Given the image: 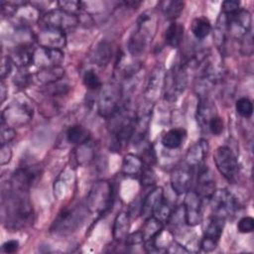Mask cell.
<instances>
[{
    "label": "cell",
    "mask_w": 254,
    "mask_h": 254,
    "mask_svg": "<svg viewBox=\"0 0 254 254\" xmlns=\"http://www.w3.org/2000/svg\"><path fill=\"white\" fill-rule=\"evenodd\" d=\"M33 220V207L28 192L10 188L2 193V221L10 230H20Z\"/></svg>",
    "instance_id": "6da1fadb"
},
{
    "label": "cell",
    "mask_w": 254,
    "mask_h": 254,
    "mask_svg": "<svg viewBox=\"0 0 254 254\" xmlns=\"http://www.w3.org/2000/svg\"><path fill=\"white\" fill-rule=\"evenodd\" d=\"M157 30V17L152 11L143 12L138 20L135 31L129 38L128 51L133 56H139L152 42Z\"/></svg>",
    "instance_id": "7a4b0ae2"
},
{
    "label": "cell",
    "mask_w": 254,
    "mask_h": 254,
    "mask_svg": "<svg viewBox=\"0 0 254 254\" xmlns=\"http://www.w3.org/2000/svg\"><path fill=\"white\" fill-rule=\"evenodd\" d=\"M252 18L248 10L240 8L232 14H221L218 17L216 28L222 31L225 36L235 40H242L251 32Z\"/></svg>",
    "instance_id": "3957f363"
},
{
    "label": "cell",
    "mask_w": 254,
    "mask_h": 254,
    "mask_svg": "<svg viewBox=\"0 0 254 254\" xmlns=\"http://www.w3.org/2000/svg\"><path fill=\"white\" fill-rule=\"evenodd\" d=\"M114 189L107 181H97L86 197V209L95 215L105 214L113 205Z\"/></svg>",
    "instance_id": "277c9868"
},
{
    "label": "cell",
    "mask_w": 254,
    "mask_h": 254,
    "mask_svg": "<svg viewBox=\"0 0 254 254\" xmlns=\"http://www.w3.org/2000/svg\"><path fill=\"white\" fill-rule=\"evenodd\" d=\"M188 66L184 62L175 64L165 74L163 95L169 102L176 101L188 85Z\"/></svg>",
    "instance_id": "5b68a950"
},
{
    "label": "cell",
    "mask_w": 254,
    "mask_h": 254,
    "mask_svg": "<svg viewBox=\"0 0 254 254\" xmlns=\"http://www.w3.org/2000/svg\"><path fill=\"white\" fill-rule=\"evenodd\" d=\"M123 95L122 87L115 82H108L101 86L98 100L97 111L101 117L111 118L120 109V100Z\"/></svg>",
    "instance_id": "8992f818"
},
{
    "label": "cell",
    "mask_w": 254,
    "mask_h": 254,
    "mask_svg": "<svg viewBox=\"0 0 254 254\" xmlns=\"http://www.w3.org/2000/svg\"><path fill=\"white\" fill-rule=\"evenodd\" d=\"M34 115V109L25 99L12 101L1 113V126L12 128L28 124Z\"/></svg>",
    "instance_id": "52a82bcc"
},
{
    "label": "cell",
    "mask_w": 254,
    "mask_h": 254,
    "mask_svg": "<svg viewBox=\"0 0 254 254\" xmlns=\"http://www.w3.org/2000/svg\"><path fill=\"white\" fill-rule=\"evenodd\" d=\"M85 208L79 205L64 208L55 218L51 229L57 234H68L79 226L85 216Z\"/></svg>",
    "instance_id": "ba28073f"
},
{
    "label": "cell",
    "mask_w": 254,
    "mask_h": 254,
    "mask_svg": "<svg viewBox=\"0 0 254 254\" xmlns=\"http://www.w3.org/2000/svg\"><path fill=\"white\" fill-rule=\"evenodd\" d=\"M213 162L218 172L229 183H235L239 167L236 156L232 150L226 146L218 147L213 153Z\"/></svg>",
    "instance_id": "9c48e42d"
},
{
    "label": "cell",
    "mask_w": 254,
    "mask_h": 254,
    "mask_svg": "<svg viewBox=\"0 0 254 254\" xmlns=\"http://www.w3.org/2000/svg\"><path fill=\"white\" fill-rule=\"evenodd\" d=\"M212 215L226 219L233 215L238 209V202L236 197L227 190H215L209 198Z\"/></svg>",
    "instance_id": "30bf717a"
},
{
    "label": "cell",
    "mask_w": 254,
    "mask_h": 254,
    "mask_svg": "<svg viewBox=\"0 0 254 254\" xmlns=\"http://www.w3.org/2000/svg\"><path fill=\"white\" fill-rule=\"evenodd\" d=\"M41 21L44 27L54 28L64 33L74 30L79 24L78 16L69 14L60 8L48 11L42 16Z\"/></svg>",
    "instance_id": "8fae6325"
},
{
    "label": "cell",
    "mask_w": 254,
    "mask_h": 254,
    "mask_svg": "<svg viewBox=\"0 0 254 254\" xmlns=\"http://www.w3.org/2000/svg\"><path fill=\"white\" fill-rule=\"evenodd\" d=\"M120 118L112 128V148L116 151L127 145L135 133V115L123 116L120 114Z\"/></svg>",
    "instance_id": "7c38bea8"
},
{
    "label": "cell",
    "mask_w": 254,
    "mask_h": 254,
    "mask_svg": "<svg viewBox=\"0 0 254 254\" xmlns=\"http://www.w3.org/2000/svg\"><path fill=\"white\" fill-rule=\"evenodd\" d=\"M166 71L163 65L159 64L151 71L144 90V99L146 102L154 104L163 92Z\"/></svg>",
    "instance_id": "4fadbf2b"
},
{
    "label": "cell",
    "mask_w": 254,
    "mask_h": 254,
    "mask_svg": "<svg viewBox=\"0 0 254 254\" xmlns=\"http://www.w3.org/2000/svg\"><path fill=\"white\" fill-rule=\"evenodd\" d=\"M201 201L202 198L195 190H189L186 192L184 200V212L186 224L189 226H195L201 221Z\"/></svg>",
    "instance_id": "5bb4252c"
},
{
    "label": "cell",
    "mask_w": 254,
    "mask_h": 254,
    "mask_svg": "<svg viewBox=\"0 0 254 254\" xmlns=\"http://www.w3.org/2000/svg\"><path fill=\"white\" fill-rule=\"evenodd\" d=\"M39 175L40 171L37 167H21L12 175L10 186L14 190L28 192Z\"/></svg>",
    "instance_id": "9a60e30c"
},
{
    "label": "cell",
    "mask_w": 254,
    "mask_h": 254,
    "mask_svg": "<svg viewBox=\"0 0 254 254\" xmlns=\"http://www.w3.org/2000/svg\"><path fill=\"white\" fill-rule=\"evenodd\" d=\"M36 42L41 48L62 50L66 45V36L63 31L44 27L36 34Z\"/></svg>",
    "instance_id": "2e32d148"
},
{
    "label": "cell",
    "mask_w": 254,
    "mask_h": 254,
    "mask_svg": "<svg viewBox=\"0 0 254 254\" xmlns=\"http://www.w3.org/2000/svg\"><path fill=\"white\" fill-rule=\"evenodd\" d=\"M64 59V54L62 50L38 48L34 50L33 64L40 66V68L52 67L61 65Z\"/></svg>",
    "instance_id": "e0dca14e"
},
{
    "label": "cell",
    "mask_w": 254,
    "mask_h": 254,
    "mask_svg": "<svg viewBox=\"0 0 254 254\" xmlns=\"http://www.w3.org/2000/svg\"><path fill=\"white\" fill-rule=\"evenodd\" d=\"M192 183V169L180 167L171 174V187L177 194H184L190 190Z\"/></svg>",
    "instance_id": "ac0fdd59"
},
{
    "label": "cell",
    "mask_w": 254,
    "mask_h": 254,
    "mask_svg": "<svg viewBox=\"0 0 254 254\" xmlns=\"http://www.w3.org/2000/svg\"><path fill=\"white\" fill-rule=\"evenodd\" d=\"M164 190L162 188L157 187L149 191V193L143 199L140 214L142 218L147 219L151 216H154L156 211L164 203Z\"/></svg>",
    "instance_id": "d6986e66"
},
{
    "label": "cell",
    "mask_w": 254,
    "mask_h": 254,
    "mask_svg": "<svg viewBox=\"0 0 254 254\" xmlns=\"http://www.w3.org/2000/svg\"><path fill=\"white\" fill-rule=\"evenodd\" d=\"M198 169L196 192L201 198H210L215 191V180L211 174L209 168L205 165H201Z\"/></svg>",
    "instance_id": "ffe728a7"
},
{
    "label": "cell",
    "mask_w": 254,
    "mask_h": 254,
    "mask_svg": "<svg viewBox=\"0 0 254 254\" xmlns=\"http://www.w3.org/2000/svg\"><path fill=\"white\" fill-rule=\"evenodd\" d=\"M152 110L153 104L145 101L135 114V133L133 137L136 138V141H142L146 136L152 117Z\"/></svg>",
    "instance_id": "44dd1931"
},
{
    "label": "cell",
    "mask_w": 254,
    "mask_h": 254,
    "mask_svg": "<svg viewBox=\"0 0 254 254\" xmlns=\"http://www.w3.org/2000/svg\"><path fill=\"white\" fill-rule=\"evenodd\" d=\"M215 115H217V113L213 102L206 96H201L197 104L195 113V118L199 128L202 131L207 132L208 124Z\"/></svg>",
    "instance_id": "7402d4cb"
},
{
    "label": "cell",
    "mask_w": 254,
    "mask_h": 254,
    "mask_svg": "<svg viewBox=\"0 0 254 254\" xmlns=\"http://www.w3.org/2000/svg\"><path fill=\"white\" fill-rule=\"evenodd\" d=\"M208 152V143L204 139L198 140L187 152L186 163L190 169H197L203 165V161Z\"/></svg>",
    "instance_id": "603a6c76"
},
{
    "label": "cell",
    "mask_w": 254,
    "mask_h": 254,
    "mask_svg": "<svg viewBox=\"0 0 254 254\" xmlns=\"http://www.w3.org/2000/svg\"><path fill=\"white\" fill-rule=\"evenodd\" d=\"M34 50L31 45L16 46L11 53L10 59L12 63L19 68H27L33 64Z\"/></svg>",
    "instance_id": "cb8c5ba5"
},
{
    "label": "cell",
    "mask_w": 254,
    "mask_h": 254,
    "mask_svg": "<svg viewBox=\"0 0 254 254\" xmlns=\"http://www.w3.org/2000/svg\"><path fill=\"white\" fill-rule=\"evenodd\" d=\"M64 74V69L61 66H52L46 68H40L34 75V80L41 85H51L56 82H59Z\"/></svg>",
    "instance_id": "d4e9b609"
},
{
    "label": "cell",
    "mask_w": 254,
    "mask_h": 254,
    "mask_svg": "<svg viewBox=\"0 0 254 254\" xmlns=\"http://www.w3.org/2000/svg\"><path fill=\"white\" fill-rule=\"evenodd\" d=\"M129 228H130L129 214L125 211L119 212L114 219L113 228H112V235L114 240L121 242L124 239H126Z\"/></svg>",
    "instance_id": "484cf974"
},
{
    "label": "cell",
    "mask_w": 254,
    "mask_h": 254,
    "mask_svg": "<svg viewBox=\"0 0 254 254\" xmlns=\"http://www.w3.org/2000/svg\"><path fill=\"white\" fill-rule=\"evenodd\" d=\"M144 168L141 157L134 154H127L122 162V174L127 177H139Z\"/></svg>",
    "instance_id": "4316f807"
},
{
    "label": "cell",
    "mask_w": 254,
    "mask_h": 254,
    "mask_svg": "<svg viewBox=\"0 0 254 254\" xmlns=\"http://www.w3.org/2000/svg\"><path fill=\"white\" fill-rule=\"evenodd\" d=\"M111 57L112 49L107 41L99 42L92 52V61L98 66H105L110 62Z\"/></svg>",
    "instance_id": "83f0119b"
},
{
    "label": "cell",
    "mask_w": 254,
    "mask_h": 254,
    "mask_svg": "<svg viewBox=\"0 0 254 254\" xmlns=\"http://www.w3.org/2000/svg\"><path fill=\"white\" fill-rule=\"evenodd\" d=\"M184 37V26L175 21L171 22L165 33V40L168 46L178 48Z\"/></svg>",
    "instance_id": "f1b7e54d"
},
{
    "label": "cell",
    "mask_w": 254,
    "mask_h": 254,
    "mask_svg": "<svg viewBox=\"0 0 254 254\" xmlns=\"http://www.w3.org/2000/svg\"><path fill=\"white\" fill-rule=\"evenodd\" d=\"M90 139L89 131L81 125H72L66 131V140L74 145H83Z\"/></svg>",
    "instance_id": "f546056e"
},
{
    "label": "cell",
    "mask_w": 254,
    "mask_h": 254,
    "mask_svg": "<svg viewBox=\"0 0 254 254\" xmlns=\"http://www.w3.org/2000/svg\"><path fill=\"white\" fill-rule=\"evenodd\" d=\"M185 136H186V133L183 129H179V128L171 129L163 135L161 139V143L167 149H171V150L177 149L181 147V145L183 144Z\"/></svg>",
    "instance_id": "4dcf8cb0"
},
{
    "label": "cell",
    "mask_w": 254,
    "mask_h": 254,
    "mask_svg": "<svg viewBox=\"0 0 254 254\" xmlns=\"http://www.w3.org/2000/svg\"><path fill=\"white\" fill-rule=\"evenodd\" d=\"M224 218L217 217L212 215V217L209 219L203 233V237L210 239L212 241H215L218 243L219 238L222 234L223 227H224Z\"/></svg>",
    "instance_id": "1f68e13d"
},
{
    "label": "cell",
    "mask_w": 254,
    "mask_h": 254,
    "mask_svg": "<svg viewBox=\"0 0 254 254\" xmlns=\"http://www.w3.org/2000/svg\"><path fill=\"white\" fill-rule=\"evenodd\" d=\"M185 3L179 0H167L160 3V10L163 15L171 20L172 22L176 20L184 10Z\"/></svg>",
    "instance_id": "d6a6232c"
},
{
    "label": "cell",
    "mask_w": 254,
    "mask_h": 254,
    "mask_svg": "<svg viewBox=\"0 0 254 254\" xmlns=\"http://www.w3.org/2000/svg\"><path fill=\"white\" fill-rule=\"evenodd\" d=\"M190 30L197 40L206 38L211 31V24L205 17H198L192 20Z\"/></svg>",
    "instance_id": "836d02e7"
},
{
    "label": "cell",
    "mask_w": 254,
    "mask_h": 254,
    "mask_svg": "<svg viewBox=\"0 0 254 254\" xmlns=\"http://www.w3.org/2000/svg\"><path fill=\"white\" fill-rule=\"evenodd\" d=\"M58 6L60 9L78 16V14L82 11V9L84 8V3L81 1H74V0H63V1H59L57 2Z\"/></svg>",
    "instance_id": "e575fe53"
},
{
    "label": "cell",
    "mask_w": 254,
    "mask_h": 254,
    "mask_svg": "<svg viewBox=\"0 0 254 254\" xmlns=\"http://www.w3.org/2000/svg\"><path fill=\"white\" fill-rule=\"evenodd\" d=\"M82 81H83L84 86L89 90H96L102 86L99 76L92 69H88L84 72Z\"/></svg>",
    "instance_id": "d590c367"
},
{
    "label": "cell",
    "mask_w": 254,
    "mask_h": 254,
    "mask_svg": "<svg viewBox=\"0 0 254 254\" xmlns=\"http://www.w3.org/2000/svg\"><path fill=\"white\" fill-rule=\"evenodd\" d=\"M235 108L237 113L244 117V118H249L251 117L253 113V103L252 101L247 98V97H241L236 101Z\"/></svg>",
    "instance_id": "8d00e7d4"
},
{
    "label": "cell",
    "mask_w": 254,
    "mask_h": 254,
    "mask_svg": "<svg viewBox=\"0 0 254 254\" xmlns=\"http://www.w3.org/2000/svg\"><path fill=\"white\" fill-rule=\"evenodd\" d=\"M23 70H20L13 79V82L16 86H18L21 89H24L26 87H28L34 80L33 75L31 73H29L26 68H21Z\"/></svg>",
    "instance_id": "74e56055"
},
{
    "label": "cell",
    "mask_w": 254,
    "mask_h": 254,
    "mask_svg": "<svg viewBox=\"0 0 254 254\" xmlns=\"http://www.w3.org/2000/svg\"><path fill=\"white\" fill-rule=\"evenodd\" d=\"M139 178H140V183L143 187H150L156 181L155 173L153 172L150 166H146L143 168L141 174L139 175Z\"/></svg>",
    "instance_id": "f35d334b"
},
{
    "label": "cell",
    "mask_w": 254,
    "mask_h": 254,
    "mask_svg": "<svg viewBox=\"0 0 254 254\" xmlns=\"http://www.w3.org/2000/svg\"><path fill=\"white\" fill-rule=\"evenodd\" d=\"M224 129V124H223V120L218 116L215 115L209 122L208 124V128H207V132H210L212 135L214 136H218L222 133Z\"/></svg>",
    "instance_id": "ab89813d"
},
{
    "label": "cell",
    "mask_w": 254,
    "mask_h": 254,
    "mask_svg": "<svg viewBox=\"0 0 254 254\" xmlns=\"http://www.w3.org/2000/svg\"><path fill=\"white\" fill-rule=\"evenodd\" d=\"M237 229L241 233H250L254 230V219L251 216L242 217L237 224Z\"/></svg>",
    "instance_id": "60d3db41"
},
{
    "label": "cell",
    "mask_w": 254,
    "mask_h": 254,
    "mask_svg": "<svg viewBox=\"0 0 254 254\" xmlns=\"http://www.w3.org/2000/svg\"><path fill=\"white\" fill-rule=\"evenodd\" d=\"M16 136L15 129L9 126H1V144H8Z\"/></svg>",
    "instance_id": "b9f144b4"
},
{
    "label": "cell",
    "mask_w": 254,
    "mask_h": 254,
    "mask_svg": "<svg viewBox=\"0 0 254 254\" xmlns=\"http://www.w3.org/2000/svg\"><path fill=\"white\" fill-rule=\"evenodd\" d=\"M222 8V13L225 15L235 13L240 9V3L238 1H233V0H227L222 2L221 4Z\"/></svg>",
    "instance_id": "7bdbcfd3"
},
{
    "label": "cell",
    "mask_w": 254,
    "mask_h": 254,
    "mask_svg": "<svg viewBox=\"0 0 254 254\" xmlns=\"http://www.w3.org/2000/svg\"><path fill=\"white\" fill-rule=\"evenodd\" d=\"M241 52L246 56H251L253 53V42L251 32L241 40Z\"/></svg>",
    "instance_id": "ee69618b"
},
{
    "label": "cell",
    "mask_w": 254,
    "mask_h": 254,
    "mask_svg": "<svg viewBox=\"0 0 254 254\" xmlns=\"http://www.w3.org/2000/svg\"><path fill=\"white\" fill-rule=\"evenodd\" d=\"M12 64L13 63L10 57L8 56L2 57V60H1V79L2 80H4V78L10 74L12 69Z\"/></svg>",
    "instance_id": "f6af8a7d"
},
{
    "label": "cell",
    "mask_w": 254,
    "mask_h": 254,
    "mask_svg": "<svg viewBox=\"0 0 254 254\" xmlns=\"http://www.w3.org/2000/svg\"><path fill=\"white\" fill-rule=\"evenodd\" d=\"M12 157L11 147L8 144H1L0 148V164L3 166L10 162Z\"/></svg>",
    "instance_id": "bcb514c9"
},
{
    "label": "cell",
    "mask_w": 254,
    "mask_h": 254,
    "mask_svg": "<svg viewBox=\"0 0 254 254\" xmlns=\"http://www.w3.org/2000/svg\"><path fill=\"white\" fill-rule=\"evenodd\" d=\"M19 242L17 240H8L3 243L1 247V251L4 253H15L18 251Z\"/></svg>",
    "instance_id": "7dc6e473"
},
{
    "label": "cell",
    "mask_w": 254,
    "mask_h": 254,
    "mask_svg": "<svg viewBox=\"0 0 254 254\" xmlns=\"http://www.w3.org/2000/svg\"><path fill=\"white\" fill-rule=\"evenodd\" d=\"M216 246H217V242L207 239L205 237H202V239L200 241V248L205 252L213 251L216 248Z\"/></svg>",
    "instance_id": "c3c4849f"
},
{
    "label": "cell",
    "mask_w": 254,
    "mask_h": 254,
    "mask_svg": "<svg viewBox=\"0 0 254 254\" xmlns=\"http://www.w3.org/2000/svg\"><path fill=\"white\" fill-rule=\"evenodd\" d=\"M166 251L169 253H189L190 252L187 248H185L178 242H173L172 244H170L168 249H166Z\"/></svg>",
    "instance_id": "681fc988"
},
{
    "label": "cell",
    "mask_w": 254,
    "mask_h": 254,
    "mask_svg": "<svg viewBox=\"0 0 254 254\" xmlns=\"http://www.w3.org/2000/svg\"><path fill=\"white\" fill-rule=\"evenodd\" d=\"M7 95V87L4 83V80H1V84H0V97H1V102H4L5 98Z\"/></svg>",
    "instance_id": "f907efd6"
}]
</instances>
